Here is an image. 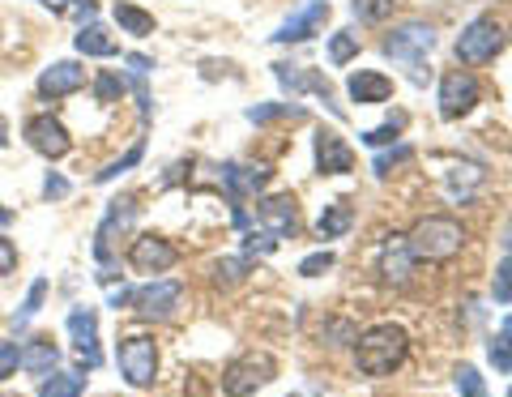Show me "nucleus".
Here are the masks:
<instances>
[{
  "instance_id": "obj_15",
  "label": "nucleus",
  "mask_w": 512,
  "mask_h": 397,
  "mask_svg": "<svg viewBox=\"0 0 512 397\" xmlns=\"http://www.w3.org/2000/svg\"><path fill=\"white\" fill-rule=\"evenodd\" d=\"M64 325H69V338L77 346V355L86 359V368H99L103 363V355H99V316H94L90 308H73Z\"/></svg>"
},
{
  "instance_id": "obj_14",
  "label": "nucleus",
  "mask_w": 512,
  "mask_h": 397,
  "mask_svg": "<svg viewBox=\"0 0 512 397\" xmlns=\"http://www.w3.org/2000/svg\"><path fill=\"white\" fill-rule=\"evenodd\" d=\"M256 218H261V227L274 235V240H286V235H295V227H299L295 197L291 193H278V197L256 201Z\"/></svg>"
},
{
  "instance_id": "obj_33",
  "label": "nucleus",
  "mask_w": 512,
  "mask_h": 397,
  "mask_svg": "<svg viewBox=\"0 0 512 397\" xmlns=\"http://www.w3.org/2000/svg\"><path fill=\"white\" fill-rule=\"evenodd\" d=\"M491 295H495V304H512V257H504L500 269H495Z\"/></svg>"
},
{
  "instance_id": "obj_25",
  "label": "nucleus",
  "mask_w": 512,
  "mask_h": 397,
  "mask_svg": "<svg viewBox=\"0 0 512 397\" xmlns=\"http://www.w3.org/2000/svg\"><path fill=\"white\" fill-rule=\"evenodd\" d=\"M82 393H86V372H52L39 385V397H82Z\"/></svg>"
},
{
  "instance_id": "obj_13",
  "label": "nucleus",
  "mask_w": 512,
  "mask_h": 397,
  "mask_svg": "<svg viewBox=\"0 0 512 397\" xmlns=\"http://www.w3.org/2000/svg\"><path fill=\"white\" fill-rule=\"evenodd\" d=\"M86 86V69L77 60H56L52 69L39 73V99H69Z\"/></svg>"
},
{
  "instance_id": "obj_27",
  "label": "nucleus",
  "mask_w": 512,
  "mask_h": 397,
  "mask_svg": "<svg viewBox=\"0 0 512 397\" xmlns=\"http://www.w3.org/2000/svg\"><path fill=\"white\" fill-rule=\"evenodd\" d=\"M487 359H491V368H495V372L512 376V333H508V329H504V333H495V338L487 342Z\"/></svg>"
},
{
  "instance_id": "obj_2",
  "label": "nucleus",
  "mask_w": 512,
  "mask_h": 397,
  "mask_svg": "<svg viewBox=\"0 0 512 397\" xmlns=\"http://www.w3.org/2000/svg\"><path fill=\"white\" fill-rule=\"evenodd\" d=\"M406 244L414 252V261H453L461 244H466V227L448 214H431L406 235Z\"/></svg>"
},
{
  "instance_id": "obj_17",
  "label": "nucleus",
  "mask_w": 512,
  "mask_h": 397,
  "mask_svg": "<svg viewBox=\"0 0 512 397\" xmlns=\"http://www.w3.org/2000/svg\"><path fill=\"white\" fill-rule=\"evenodd\" d=\"M325 22H329V0H312L308 9H299L291 22H282V26H278L274 43H308Z\"/></svg>"
},
{
  "instance_id": "obj_20",
  "label": "nucleus",
  "mask_w": 512,
  "mask_h": 397,
  "mask_svg": "<svg viewBox=\"0 0 512 397\" xmlns=\"http://www.w3.org/2000/svg\"><path fill=\"white\" fill-rule=\"evenodd\" d=\"M56 363H60V351H56V342L52 338H30L26 346H22V363L18 368L26 372V376H52L56 372Z\"/></svg>"
},
{
  "instance_id": "obj_9",
  "label": "nucleus",
  "mask_w": 512,
  "mask_h": 397,
  "mask_svg": "<svg viewBox=\"0 0 512 397\" xmlns=\"http://www.w3.org/2000/svg\"><path fill=\"white\" fill-rule=\"evenodd\" d=\"M414 252L406 244V235H389L384 240V252H380V278H384V287H393V291H406L410 282H414Z\"/></svg>"
},
{
  "instance_id": "obj_24",
  "label": "nucleus",
  "mask_w": 512,
  "mask_h": 397,
  "mask_svg": "<svg viewBox=\"0 0 512 397\" xmlns=\"http://www.w3.org/2000/svg\"><path fill=\"white\" fill-rule=\"evenodd\" d=\"M350 222H355L350 205L346 201H333V205H325V214H320L316 231H320V240H342V235L350 231Z\"/></svg>"
},
{
  "instance_id": "obj_41",
  "label": "nucleus",
  "mask_w": 512,
  "mask_h": 397,
  "mask_svg": "<svg viewBox=\"0 0 512 397\" xmlns=\"http://www.w3.org/2000/svg\"><path fill=\"white\" fill-rule=\"evenodd\" d=\"M406 158H414V150H410V146H397L393 154H380L372 167H376V176H389V171H393L397 163H406Z\"/></svg>"
},
{
  "instance_id": "obj_21",
  "label": "nucleus",
  "mask_w": 512,
  "mask_h": 397,
  "mask_svg": "<svg viewBox=\"0 0 512 397\" xmlns=\"http://www.w3.org/2000/svg\"><path fill=\"white\" fill-rule=\"evenodd\" d=\"M274 77H278V82H282L286 90H316L320 99H325V103L333 107V90H329V82H325V77H312V73H303L299 65H274ZM333 111H338V107H333ZM338 116H342V111H338Z\"/></svg>"
},
{
  "instance_id": "obj_48",
  "label": "nucleus",
  "mask_w": 512,
  "mask_h": 397,
  "mask_svg": "<svg viewBox=\"0 0 512 397\" xmlns=\"http://www.w3.org/2000/svg\"><path fill=\"white\" fill-rule=\"evenodd\" d=\"M9 218H13V214H9V210H0V227H5V222H9Z\"/></svg>"
},
{
  "instance_id": "obj_16",
  "label": "nucleus",
  "mask_w": 512,
  "mask_h": 397,
  "mask_svg": "<svg viewBox=\"0 0 512 397\" xmlns=\"http://www.w3.org/2000/svg\"><path fill=\"white\" fill-rule=\"evenodd\" d=\"M350 167H355V154H350V146L333 129H320L316 133V171H320V176H346Z\"/></svg>"
},
{
  "instance_id": "obj_50",
  "label": "nucleus",
  "mask_w": 512,
  "mask_h": 397,
  "mask_svg": "<svg viewBox=\"0 0 512 397\" xmlns=\"http://www.w3.org/2000/svg\"><path fill=\"white\" fill-rule=\"evenodd\" d=\"M508 397H512V389H508Z\"/></svg>"
},
{
  "instance_id": "obj_8",
  "label": "nucleus",
  "mask_w": 512,
  "mask_h": 397,
  "mask_svg": "<svg viewBox=\"0 0 512 397\" xmlns=\"http://www.w3.org/2000/svg\"><path fill=\"white\" fill-rule=\"evenodd\" d=\"M26 141H30V150L47 158V163H56V158H64L73 150V137L56 116H30L26 120Z\"/></svg>"
},
{
  "instance_id": "obj_34",
  "label": "nucleus",
  "mask_w": 512,
  "mask_h": 397,
  "mask_svg": "<svg viewBox=\"0 0 512 397\" xmlns=\"http://www.w3.org/2000/svg\"><path fill=\"white\" fill-rule=\"evenodd\" d=\"M406 129V116H393L389 124H380V129H372V133H363V146H389V141L397 137V133H402Z\"/></svg>"
},
{
  "instance_id": "obj_5",
  "label": "nucleus",
  "mask_w": 512,
  "mask_h": 397,
  "mask_svg": "<svg viewBox=\"0 0 512 397\" xmlns=\"http://www.w3.org/2000/svg\"><path fill=\"white\" fill-rule=\"evenodd\" d=\"M180 295H184V287L175 278H154V282H146V287L133 291L128 308H133L137 316H146V321H167V316L180 308Z\"/></svg>"
},
{
  "instance_id": "obj_30",
  "label": "nucleus",
  "mask_w": 512,
  "mask_h": 397,
  "mask_svg": "<svg viewBox=\"0 0 512 397\" xmlns=\"http://www.w3.org/2000/svg\"><path fill=\"white\" fill-rule=\"evenodd\" d=\"M355 56H359V35L355 30H338L329 43V60L333 65H346V60H355Z\"/></svg>"
},
{
  "instance_id": "obj_35",
  "label": "nucleus",
  "mask_w": 512,
  "mask_h": 397,
  "mask_svg": "<svg viewBox=\"0 0 512 397\" xmlns=\"http://www.w3.org/2000/svg\"><path fill=\"white\" fill-rule=\"evenodd\" d=\"M18 363H22V346L18 342H0V380L18 376Z\"/></svg>"
},
{
  "instance_id": "obj_22",
  "label": "nucleus",
  "mask_w": 512,
  "mask_h": 397,
  "mask_svg": "<svg viewBox=\"0 0 512 397\" xmlns=\"http://www.w3.org/2000/svg\"><path fill=\"white\" fill-rule=\"evenodd\" d=\"M77 52L82 56H99V60H107V56H116L120 47H116V39L107 35V26H99V22H82V30H77Z\"/></svg>"
},
{
  "instance_id": "obj_29",
  "label": "nucleus",
  "mask_w": 512,
  "mask_h": 397,
  "mask_svg": "<svg viewBox=\"0 0 512 397\" xmlns=\"http://www.w3.org/2000/svg\"><path fill=\"white\" fill-rule=\"evenodd\" d=\"M453 380H457V393L461 397H487V380L478 376L474 363H461V368L453 372Z\"/></svg>"
},
{
  "instance_id": "obj_44",
  "label": "nucleus",
  "mask_w": 512,
  "mask_h": 397,
  "mask_svg": "<svg viewBox=\"0 0 512 397\" xmlns=\"http://www.w3.org/2000/svg\"><path fill=\"white\" fill-rule=\"evenodd\" d=\"M43 197L47 201H64V197H69V180H64V176H47L43 180Z\"/></svg>"
},
{
  "instance_id": "obj_18",
  "label": "nucleus",
  "mask_w": 512,
  "mask_h": 397,
  "mask_svg": "<svg viewBox=\"0 0 512 397\" xmlns=\"http://www.w3.org/2000/svg\"><path fill=\"white\" fill-rule=\"evenodd\" d=\"M269 171L265 163H227L222 167V184H227L231 197H248V193H261V188L269 184Z\"/></svg>"
},
{
  "instance_id": "obj_47",
  "label": "nucleus",
  "mask_w": 512,
  "mask_h": 397,
  "mask_svg": "<svg viewBox=\"0 0 512 397\" xmlns=\"http://www.w3.org/2000/svg\"><path fill=\"white\" fill-rule=\"evenodd\" d=\"M0 146H9V124H5V116H0Z\"/></svg>"
},
{
  "instance_id": "obj_43",
  "label": "nucleus",
  "mask_w": 512,
  "mask_h": 397,
  "mask_svg": "<svg viewBox=\"0 0 512 397\" xmlns=\"http://www.w3.org/2000/svg\"><path fill=\"white\" fill-rule=\"evenodd\" d=\"M69 18L94 22V18H99V0H73V5H69Z\"/></svg>"
},
{
  "instance_id": "obj_23",
  "label": "nucleus",
  "mask_w": 512,
  "mask_h": 397,
  "mask_svg": "<svg viewBox=\"0 0 512 397\" xmlns=\"http://www.w3.org/2000/svg\"><path fill=\"white\" fill-rule=\"evenodd\" d=\"M116 26L124 30V35L146 39V35H154V13L137 9V5H128V0H116Z\"/></svg>"
},
{
  "instance_id": "obj_39",
  "label": "nucleus",
  "mask_w": 512,
  "mask_h": 397,
  "mask_svg": "<svg viewBox=\"0 0 512 397\" xmlns=\"http://www.w3.org/2000/svg\"><path fill=\"white\" fill-rule=\"evenodd\" d=\"M248 265H252L248 257H231V261H218V265H214V274H218V282H222V278H227V282H239V278L248 274Z\"/></svg>"
},
{
  "instance_id": "obj_32",
  "label": "nucleus",
  "mask_w": 512,
  "mask_h": 397,
  "mask_svg": "<svg viewBox=\"0 0 512 397\" xmlns=\"http://www.w3.org/2000/svg\"><path fill=\"white\" fill-rule=\"evenodd\" d=\"M278 116H303V107L295 103H265V107H248V120L252 124H269V120H278Z\"/></svg>"
},
{
  "instance_id": "obj_6",
  "label": "nucleus",
  "mask_w": 512,
  "mask_h": 397,
  "mask_svg": "<svg viewBox=\"0 0 512 397\" xmlns=\"http://www.w3.org/2000/svg\"><path fill=\"white\" fill-rule=\"evenodd\" d=\"M274 359L269 355H244L235 359L227 372H222V389H227V397H248L256 389H265L269 380H274Z\"/></svg>"
},
{
  "instance_id": "obj_1",
  "label": "nucleus",
  "mask_w": 512,
  "mask_h": 397,
  "mask_svg": "<svg viewBox=\"0 0 512 397\" xmlns=\"http://www.w3.org/2000/svg\"><path fill=\"white\" fill-rule=\"evenodd\" d=\"M406 351L410 338L402 325H372L355 338V363L363 376H389L393 368H402Z\"/></svg>"
},
{
  "instance_id": "obj_11",
  "label": "nucleus",
  "mask_w": 512,
  "mask_h": 397,
  "mask_svg": "<svg viewBox=\"0 0 512 397\" xmlns=\"http://www.w3.org/2000/svg\"><path fill=\"white\" fill-rule=\"evenodd\" d=\"M478 103V82H474V73H444V82H440V116L444 120H461L466 111Z\"/></svg>"
},
{
  "instance_id": "obj_10",
  "label": "nucleus",
  "mask_w": 512,
  "mask_h": 397,
  "mask_svg": "<svg viewBox=\"0 0 512 397\" xmlns=\"http://www.w3.org/2000/svg\"><path fill=\"white\" fill-rule=\"evenodd\" d=\"M431 47H436V30H431L427 22H402L389 39H384V56H393V60H423Z\"/></svg>"
},
{
  "instance_id": "obj_7",
  "label": "nucleus",
  "mask_w": 512,
  "mask_h": 397,
  "mask_svg": "<svg viewBox=\"0 0 512 397\" xmlns=\"http://www.w3.org/2000/svg\"><path fill=\"white\" fill-rule=\"evenodd\" d=\"M180 261V252L175 244H167L163 235H137L133 248H128V265H133V274H167Z\"/></svg>"
},
{
  "instance_id": "obj_12",
  "label": "nucleus",
  "mask_w": 512,
  "mask_h": 397,
  "mask_svg": "<svg viewBox=\"0 0 512 397\" xmlns=\"http://www.w3.org/2000/svg\"><path fill=\"white\" fill-rule=\"evenodd\" d=\"M133 218H137V197L133 193L107 201V218L99 222V231H94V257H99L103 265L111 261V240H116V231H124Z\"/></svg>"
},
{
  "instance_id": "obj_38",
  "label": "nucleus",
  "mask_w": 512,
  "mask_h": 397,
  "mask_svg": "<svg viewBox=\"0 0 512 397\" xmlns=\"http://www.w3.org/2000/svg\"><path fill=\"white\" fill-rule=\"evenodd\" d=\"M274 248H278V240H274V235H269V231L261 227V231H252L248 240H244V257H252V252H261V257H269V252H274Z\"/></svg>"
},
{
  "instance_id": "obj_26",
  "label": "nucleus",
  "mask_w": 512,
  "mask_h": 397,
  "mask_svg": "<svg viewBox=\"0 0 512 397\" xmlns=\"http://www.w3.org/2000/svg\"><path fill=\"white\" fill-rule=\"evenodd\" d=\"M350 9H355V18H359V22L380 26V22H389V18H393L397 0H350Z\"/></svg>"
},
{
  "instance_id": "obj_4",
  "label": "nucleus",
  "mask_w": 512,
  "mask_h": 397,
  "mask_svg": "<svg viewBox=\"0 0 512 397\" xmlns=\"http://www.w3.org/2000/svg\"><path fill=\"white\" fill-rule=\"evenodd\" d=\"M504 26L495 22V18H474L466 30L457 35V60L461 65H487V60H495V52L504 47Z\"/></svg>"
},
{
  "instance_id": "obj_42",
  "label": "nucleus",
  "mask_w": 512,
  "mask_h": 397,
  "mask_svg": "<svg viewBox=\"0 0 512 397\" xmlns=\"http://www.w3.org/2000/svg\"><path fill=\"white\" fill-rule=\"evenodd\" d=\"M13 269H18V244L9 235H0V278H9Z\"/></svg>"
},
{
  "instance_id": "obj_49",
  "label": "nucleus",
  "mask_w": 512,
  "mask_h": 397,
  "mask_svg": "<svg viewBox=\"0 0 512 397\" xmlns=\"http://www.w3.org/2000/svg\"><path fill=\"white\" fill-rule=\"evenodd\" d=\"M504 329H508V333H512V312H508V316H504Z\"/></svg>"
},
{
  "instance_id": "obj_40",
  "label": "nucleus",
  "mask_w": 512,
  "mask_h": 397,
  "mask_svg": "<svg viewBox=\"0 0 512 397\" xmlns=\"http://www.w3.org/2000/svg\"><path fill=\"white\" fill-rule=\"evenodd\" d=\"M448 184H453V193H461L466 184H483V167H474V163L453 167V176H448Z\"/></svg>"
},
{
  "instance_id": "obj_46",
  "label": "nucleus",
  "mask_w": 512,
  "mask_h": 397,
  "mask_svg": "<svg viewBox=\"0 0 512 397\" xmlns=\"http://www.w3.org/2000/svg\"><path fill=\"white\" fill-rule=\"evenodd\" d=\"M39 5H43V9H52V13H69L73 0H39Z\"/></svg>"
},
{
  "instance_id": "obj_45",
  "label": "nucleus",
  "mask_w": 512,
  "mask_h": 397,
  "mask_svg": "<svg viewBox=\"0 0 512 397\" xmlns=\"http://www.w3.org/2000/svg\"><path fill=\"white\" fill-rule=\"evenodd\" d=\"M124 65H128V69H133L137 77H146V73L154 69V60H150V56H137V52H133V56H124Z\"/></svg>"
},
{
  "instance_id": "obj_19",
  "label": "nucleus",
  "mask_w": 512,
  "mask_h": 397,
  "mask_svg": "<svg viewBox=\"0 0 512 397\" xmlns=\"http://www.w3.org/2000/svg\"><path fill=\"white\" fill-rule=\"evenodd\" d=\"M350 99H355L359 107H372V103H389V94H393V82L384 73L376 69H359L355 77H350Z\"/></svg>"
},
{
  "instance_id": "obj_28",
  "label": "nucleus",
  "mask_w": 512,
  "mask_h": 397,
  "mask_svg": "<svg viewBox=\"0 0 512 397\" xmlns=\"http://www.w3.org/2000/svg\"><path fill=\"white\" fill-rule=\"evenodd\" d=\"M43 299H47V278H35L30 282V291H26V299H22V308H18V316H13V325H26L30 316H35L39 308H43Z\"/></svg>"
},
{
  "instance_id": "obj_37",
  "label": "nucleus",
  "mask_w": 512,
  "mask_h": 397,
  "mask_svg": "<svg viewBox=\"0 0 512 397\" xmlns=\"http://www.w3.org/2000/svg\"><path fill=\"white\" fill-rule=\"evenodd\" d=\"M325 269H333V252H329V248H325V252H312V257L299 261V274H303V278H320Z\"/></svg>"
},
{
  "instance_id": "obj_31",
  "label": "nucleus",
  "mask_w": 512,
  "mask_h": 397,
  "mask_svg": "<svg viewBox=\"0 0 512 397\" xmlns=\"http://www.w3.org/2000/svg\"><path fill=\"white\" fill-rule=\"evenodd\" d=\"M141 154H146V141H141V137H137V141H133V150H128L124 158H116V163H107V167L99 171V184H111V180H116V176H120V171H128V167H137V163H141Z\"/></svg>"
},
{
  "instance_id": "obj_36",
  "label": "nucleus",
  "mask_w": 512,
  "mask_h": 397,
  "mask_svg": "<svg viewBox=\"0 0 512 397\" xmlns=\"http://www.w3.org/2000/svg\"><path fill=\"white\" fill-rule=\"evenodd\" d=\"M94 94H99V103H116V94H124V82L116 73H99L94 77Z\"/></svg>"
},
{
  "instance_id": "obj_3",
  "label": "nucleus",
  "mask_w": 512,
  "mask_h": 397,
  "mask_svg": "<svg viewBox=\"0 0 512 397\" xmlns=\"http://www.w3.org/2000/svg\"><path fill=\"white\" fill-rule=\"evenodd\" d=\"M116 363H120V376L133 389H150L158 380V346H154V338H146V333L124 338L120 351H116Z\"/></svg>"
}]
</instances>
